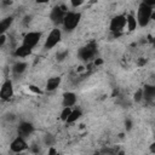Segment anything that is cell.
<instances>
[{
    "mask_svg": "<svg viewBox=\"0 0 155 155\" xmlns=\"http://www.w3.org/2000/svg\"><path fill=\"white\" fill-rule=\"evenodd\" d=\"M151 15H153V8L150 6H148L147 4L142 2L138 7V12H137V22L140 27H145L149 21L151 19Z\"/></svg>",
    "mask_w": 155,
    "mask_h": 155,
    "instance_id": "obj_1",
    "label": "cell"
},
{
    "mask_svg": "<svg viewBox=\"0 0 155 155\" xmlns=\"http://www.w3.org/2000/svg\"><path fill=\"white\" fill-rule=\"evenodd\" d=\"M81 18V15L79 12H67L64 21H63V27L67 31H71L76 28Z\"/></svg>",
    "mask_w": 155,
    "mask_h": 155,
    "instance_id": "obj_2",
    "label": "cell"
},
{
    "mask_svg": "<svg viewBox=\"0 0 155 155\" xmlns=\"http://www.w3.org/2000/svg\"><path fill=\"white\" fill-rule=\"evenodd\" d=\"M61 38H62V33L58 28H54L51 30V33L47 35L46 38V41H45V48L46 50H50L52 47H54L59 41H61Z\"/></svg>",
    "mask_w": 155,
    "mask_h": 155,
    "instance_id": "obj_3",
    "label": "cell"
},
{
    "mask_svg": "<svg viewBox=\"0 0 155 155\" xmlns=\"http://www.w3.org/2000/svg\"><path fill=\"white\" fill-rule=\"evenodd\" d=\"M96 52H97L96 45H94V44H88V45L81 47V48L79 50V53H78V54H79L80 59H82V61H88V59H91V58L96 54Z\"/></svg>",
    "mask_w": 155,
    "mask_h": 155,
    "instance_id": "obj_4",
    "label": "cell"
},
{
    "mask_svg": "<svg viewBox=\"0 0 155 155\" xmlns=\"http://www.w3.org/2000/svg\"><path fill=\"white\" fill-rule=\"evenodd\" d=\"M126 24H127V19L125 16H122V15L115 16L110 22V30L114 33H119L125 28Z\"/></svg>",
    "mask_w": 155,
    "mask_h": 155,
    "instance_id": "obj_5",
    "label": "cell"
},
{
    "mask_svg": "<svg viewBox=\"0 0 155 155\" xmlns=\"http://www.w3.org/2000/svg\"><path fill=\"white\" fill-rule=\"evenodd\" d=\"M65 12L61 6H56L52 8L51 13H50V18L54 24H63L64 17H65Z\"/></svg>",
    "mask_w": 155,
    "mask_h": 155,
    "instance_id": "obj_6",
    "label": "cell"
},
{
    "mask_svg": "<svg viewBox=\"0 0 155 155\" xmlns=\"http://www.w3.org/2000/svg\"><path fill=\"white\" fill-rule=\"evenodd\" d=\"M40 38H41V34H40L39 31H30V33H28V34L24 36V39H23V45L27 46V47H29V48H33V47L36 46V44L39 42Z\"/></svg>",
    "mask_w": 155,
    "mask_h": 155,
    "instance_id": "obj_7",
    "label": "cell"
},
{
    "mask_svg": "<svg viewBox=\"0 0 155 155\" xmlns=\"http://www.w3.org/2000/svg\"><path fill=\"white\" fill-rule=\"evenodd\" d=\"M13 96V87H12V82L10 80L5 81L1 86L0 90V97L2 101H10V98Z\"/></svg>",
    "mask_w": 155,
    "mask_h": 155,
    "instance_id": "obj_8",
    "label": "cell"
},
{
    "mask_svg": "<svg viewBox=\"0 0 155 155\" xmlns=\"http://www.w3.org/2000/svg\"><path fill=\"white\" fill-rule=\"evenodd\" d=\"M10 148H11V150H12L13 153H22V151H24V150L28 148V145H27L24 138L21 137V136H18L16 139L12 140Z\"/></svg>",
    "mask_w": 155,
    "mask_h": 155,
    "instance_id": "obj_9",
    "label": "cell"
},
{
    "mask_svg": "<svg viewBox=\"0 0 155 155\" xmlns=\"http://www.w3.org/2000/svg\"><path fill=\"white\" fill-rule=\"evenodd\" d=\"M33 131H34V127L30 122H22L18 126V136H21L23 138L29 137V134H31Z\"/></svg>",
    "mask_w": 155,
    "mask_h": 155,
    "instance_id": "obj_10",
    "label": "cell"
},
{
    "mask_svg": "<svg viewBox=\"0 0 155 155\" xmlns=\"http://www.w3.org/2000/svg\"><path fill=\"white\" fill-rule=\"evenodd\" d=\"M76 103V96L73 92H65L63 94V105L64 107H73Z\"/></svg>",
    "mask_w": 155,
    "mask_h": 155,
    "instance_id": "obj_11",
    "label": "cell"
},
{
    "mask_svg": "<svg viewBox=\"0 0 155 155\" xmlns=\"http://www.w3.org/2000/svg\"><path fill=\"white\" fill-rule=\"evenodd\" d=\"M61 85V78L59 76H53V78H50L46 82V90L47 91H54L58 86Z\"/></svg>",
    "mask_w": 155,
    "mask_h": 155,
    "instance_id": "obj_12",
    "label": "cell"
},
{
    "mask_svg": "<svg viewBox=\"0 0 155 155\" xmlns=\"http://www.w3.org/2000/svg\"><path fill=\"white\" fill-rule=\"evenodd\" d=\"M25 68H27V63H24V62H17L12 67V73H13L15 76H19V75H22L24 73Z\"/></svg>",
    "mask_w": 155,
    "mask_h": 155,
    "instance_id": "obj_13",
    "label": "cell"
},
{
    "mask_svg": "<svg viewBox=\"0 0 155 155\" xmlns=\"http://www.w3.org/2000/svg\"><path fill=\"white\" fill-rule=\"evenodd\" d=\"M30 52H31V48H29V47H27V46H24L22 44V46L16 48L15 56H17V57H27V56L30 54Z\"/></svg>",
    "mask_w": 155,
    "mask_h": 155,
    "instance_id": "obj_14",
    "label": "cell"
},
{
    "mask_svg": "<svg viewBox=\"0 0 155 155\" xmlns=\"http://www.w3.org/2000/svg\"><path fill=\"white\" fill-rule=\"evenodd\" d=\"M143 94H144V98H147V99L154 98L155 97V85H153V86L147 85L143 88Z\"/></svg>",
    "mask_w": 155,
    "mask_h": 155,
    "instance_id": "obj_15",
    "label": "cell"
},
{
    "mask_svg": "<svg viewBox=\"0 0 155 155\" xmlns=\"http://www.w3.org/2000/svg\"><path fill=\"white\" fill-rule=\"evenodd\" d=\"M12 21H13V18L10 16V17H6L5 19H2L1 21V23H0V33L1 34H4L8 28H10V25L12 24Z\"/></svg>",
    "mask_w": 155,
    "mask_h": 155,
    "instance_id": "obj_16",
    "label": "cell"
},
{
    "mask_svg": "<svg viewBox=\"0 0 155 155\" xmlns=\"http://www.w3.org/2000/svg\"><path fill=\"white\" fill-rule=\"evenodd\" d=\"M80 116H81V110L80 109H74V110H71L70 115L68 116V119L65 121L69 122V124H71V122H75Z\"/></svg>",
    "mask_w": 155,
    "mask_h": 155,
    "instance_id": "obj_17",
    "label": "cell"
},
{
    "mask_svg": "<svg viewBox=\"0 0 155 155\" xmlns=\"http://www.w3.org/2000/svg\"><path fill=\"white\" fill-rule=\"evenodd\" d=\"M126 19H127V28H128V30H134L136 29V27H137V24H138V22H137V19L132 16V15H128V16H126Z\"/></svg>",
    "mask_w": 155,
    "mask_h": 155,
    "instance_id": "obj_18",
    "label": "cell"
},
{
    "mask_svg": "<svg viewBox=\"0 0 155 155\" xmlns=\"http://www.w3.org/2000/svg\"><path fill=\"white\" fill-rule=\"evenodd\" d=\"M70 113H71L70 107H64V109H63V111H62V114H61V119H62V120H67L68 116L70 115Z\"/></svg>",
    "mask_w": 155,
    "mask_h": 155,
    "instance_id": "obj_19",
    "label": "cell"
},
{
    "mask_svg": "<svg viewBox=\"0 0 155 155\" xmlns=\"http://www.w3.org/2000/svg\"><path fill=\"white\" fill-rule=\"evenodd\" d=\"M143 97H144V94H143V88L137 90V92L134 93V101H136V102H140Z\"/></svg>",
    "mask_w": 155,
    "mask_h": 155,
    "instance_id": "obj_20",
    "label": "cell"
},
{
    "mask_svg": "<svg viewBox=\"0 0 155 155\" xmlns=\"http://www.w3.org/2000/svg\"><path fill=\"white\" fill-rule=\"evenodd\" d=\"M70 2H71L73 7H79L85 2V0H70Z\"/></svg>",
    "mask_w": 155,
    "mask_h": 155,
    "instance_id": "obj_21",
    "label": "cell"
},
{
    "mask_svg": "<svg viewBox=\"0 0 155 155\" xmlns=\"http://www.w3.org/2000/svg\"><path fill=\"white\" fill-rule=\"evenodd\" d=\"M67 56H68V51L58 52V53H57V59H58V61H63V59H64Z\"/></svg>",
    "mask_w": 155,
    "mask_h": 155,
    "instance_id": "obj_22",
    "label": "cell"
},
{
    "mask_svg": "<svg viewBox=\"0 0 155 155\" xmlns=\"http://www.w3.org/2000/svg\"><path fill=\"white\" fill-rule=\"evenodd\" d=\"M45 143H46L47 145H51V144L53 143V137H52L51 134H47V136L45 137Z\"/></svg>",
    "mask_w": 155,
    "mask_h": 155,
    "instance_id": "obj_23",
    "label": "cell"
},
{
    "mask_svg": "<svg viewBox=\"0 0 155 155\" xmlns=\"http://www.w3.org/2000/svg\"><path fill=\"white\" fill-rule=\"evenodd\" d=\"M143 2H144V4H147V5H148V6H150V7L155 6V0H144Z\"/></svg>",
    "mask_w": 155,
    "mask_h": 155,
    "instance_id": "obj_24",
    "label": "cell"
},
{
    "mask_svg": "<svg viewBox=\"0 0 155 155\" xmlns=\"http://www.w3.org/2000/svg\"><path fill=\"white\" fill-rule=\"evenodd\" d=\"M5 40H6V39H5V35H4V34H1V36H0V46H2V45H4Z\"/></svg>",
    "mask_w": 155,
    "mask_h": 155,
    "instance_id": "obj_25",
    "label": "cell"
},
{
    "mask_svg": "<svg viewBox=\"0 0 155 155\" xmlns=\"http://www.w3.org/2000/svg\"><path fill=\"white\" fill-rule=\"evenodd\" d=\"M150 151L155 154V142H154V143H151V145H150Z\"/></svg>",
    "mask_w": 155,
    "mask_h": 155,
    "instance_id": "obj_26",
    "label": "cell"
},
{
    "mask_svg": "<svg viewBox=\"0 0 155 155\" xmlns=\"http://www.w3.org/2000/svg\"><path fill=\"white\" fill-rule=\"evenodd\" d=\"M30 90H33L34 92H36V93H40V90L39 88H36L35 86H30Z\"/></svg>",
    "mask_w": 155,
    "mask_h": 155,
    "instance_id": "obj_27",
    "label": "cell"
},
{
    "mask_svg": "<svg viewBox=\"0 0 155 155\" xmlns=\"http://www.w3.org/2000/svg\"><path fill=\"white\" fill-rule=\"evenodd\" d=\"M48 0H36V2H39V4H45V2H47Z\"/></svg>",
    "mask_w": 155,
    "mask_h": 155,
    "instance_id": "obj_28",
    "label": "cell"
},
{
    "mask_svg": "<svg viewBox=\"0 0 155 155\" xmlns=\"http://www.w3.org/2000/svg\"><path fill=\"white\" fill-rule=\"evenodd\" d=\"M151 18H153V19H155V12H153V15H151Z\"/></svg>",
    "mask_w": 155,
    "mask_h": 155,
    "instance_id": "obj_29",
    "label": "cell"
},
{
    "mask_svg": "<svg viewBox=\"0 0 155 155\" xmlns=\"http://www.w3.org/2000/svg\"><path fill=\"white\" fill-rule=\"evenodd\" d=\"M153 45H154V47H155V38H154V40H153Z\"/></svg>",
    "mask_w": 155,
    "mask_h": 155,
    "instance_id": "obj_30",
    "label": "cell"
}]
</instances>
